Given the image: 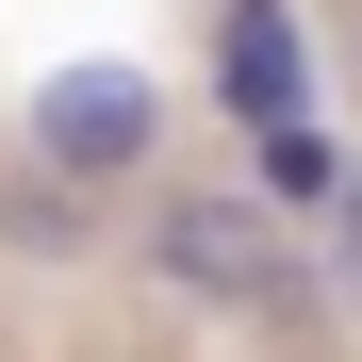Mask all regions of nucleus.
I'll list each match as a JSON object with an SVG mask.
<instances>
[{
    "instance_id": "7ed1b4c3",
    "label": "nucleus",
    "mask_w": 362,
    "mask_h": 362,
    "mask_svg": "<svg viewBox=\"0 0 362 362\" xmlns=\"http://www.w3.org/2000/svg\"><path fill=\"white\" fill-rule=\"evenodd\" d=\"M165 264L198 280V296H280V230H264L247 198H181V214H165Z\"/></svg>"
},
{
    "instance_id": "f03ea898",
    "label": "nucleus",
    "mask_w": 362,
    "mask_h": 362,
    "mask_svg": "<svg viewBox=\"0 0 362 362\" xmlns=\"http://www.w3.org/2000/svg\"><path fill=\"white\" fill-rule=\"evenodd\" d=\"M214 83H230V115H264V132H296V115H313V66H296V17H280V0H230Z\"/></svg>"
},
{
    "instance_id": "20e7f679",
    "label": "nucleus",
    "mask_w": 362,
    "mask_h": 362,
    "mask_svg": "<svg viewBox=\"0 0 362 362\" xmlns=\"http://www.w3.org/2000/svg\"><path fill=\"white\" fill-rule=\"evenodd\" d=\"M346 264H362V198H346Z\"/></svg>"
},
{
    "instance_id": "f257e3e1",
    "label": "nucleus",
    "mask_w": 362,
    "mask_h": 362,
    "mask_svg": "<svg viewBox=\"0 0 362 362\" xmlns=\"http://www.w3.org/2000/svg\"><path fill=\"white\" fill-rule=\"evenodd\" d=\"M148 115H165V99H148L132 66H66V83L33 99V132H49V165H132Z\"/></svg>"
}]
</instances>
